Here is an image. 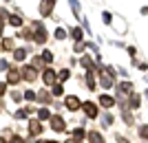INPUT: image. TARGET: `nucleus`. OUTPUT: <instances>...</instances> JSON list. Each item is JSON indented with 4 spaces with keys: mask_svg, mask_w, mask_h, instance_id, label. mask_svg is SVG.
<instances>
[{
    "mask_svg": "<svg viewBox=\"0 0 148 143\" xmlns=\"http://www.w3.org/2000/svg\"><path fill=\"white\" fill-rule=\"evenodd\" d=\"M64 106H66L69 110H77V108H80V99H77L75 95H69L66 99H64Z\"/></svg>",
    "mask_w": 148,
    "mask_h": 143,
    "instance_id": "f257e3e1",
    "label": "nucleus"
},
{
    "mask_svg": "<svg viewBox=\"0 0 148 143\" xmlns=\"http://www.w3.org/2000/svg\"><path fill=\"white\" fill-rule=\"evenodd\" d=\"M51 128H53L56 132H62L64 128H66V125H64V119L58 117V115H56V117H51Z\"/></svg>",
    "mask_w": 148,
    "mask_h": 143,
    "instance_id": "f03ea898",
    "label": "nucleus"
},
{
    "mask_svg": "<svg viewBox=\"0 0 148 143\" xmlns=\"http://www.w3.org/2000/svg\"><path fill=\"white\" fill-rule=\"evenodd\" d=\"M36 73H38V70L33 68V66H25V68H22V77H25L27 81H33V79H36V77H38Z\"/></svg>",
    "mask_w": 148,
    "mask_h": 143,
    "instance_id": "7ed1b4c3",
    "label": "nucleus"
},
{
    "mask_svg": "<svg viewBox=\"0 0 148 143\" xmlns=\"http://www.w3.org/2000/svg\"><path fill=\"white\" fill-rule=\"evenodd\" d=\"M20 79H22V75H20L16 68H11L9 73H7V81H9V84H18Z\"/></svg>",
    "mask_w": 148,
    "mask_h": 143,
    "instance_id": "20e7f679",
    "label": "nucleus"
},
{
    "mask_svg": "<svg viewBox=\"0 0 148 143\" xmlns=\"http://www.w3.org/2000/svg\"><path fill=\"white\" fill-rule=\"evenodd\" d=\"M84 112H86V117H91V119L97 117V108H95V104H91V101L84 104Z\"/></svg>",
    "mask_w": 148,
    "mask_h": 143,
    "instance_id": "39448f33",
    "label": "nucleus"
},
{
    "mask_svg": "<svg viewBox=\"0 0 148 143\" xmlns=\"http://www.w3.org/2000/svg\"><path fill=\"white\" fill-rule=\"evenodd\" d=\"M51 9H53V0H42V5H40V13H42V16H49Z\"/></svg>",
    "mask_w": 148,
    "mask_h": 143,
    "instance_id": "423d86ee",
    "label": "nucleus"
},
{
    "mask_svg": "<svg viewBox=\"0 0 148 143\" xmlns=\"http://www.w3.org/2000/svg\"><path fill=\"white\" fill-rule=\"evenodd\" d=\"M42 79H44V84H56V73H53L51 68H47L42 73Z\"/></svg>",
    "mask_w": 148,
    "mask_h": 143,
    "instance_id": "0eeeda50",
    "label": "nucleus"
},
{
    "mask_svg": "<svg viewBox=\"0 0 148 143\" xmlns=\"http://www.w3.org/2000/svg\"><path fill=\"white\" fill-rule=\"evenodd\" d=\"M99 104H102L104 108H113V106H115V99L108 97V95H102V97H99Z\"/></svg>",
    "mask_w": 148,
    "mask_h": 143,
    "instance_id": "6e6552de",
    "label": "nucleus"
},
{
    "mask_svg": "<svg viewBox=\"0 0 148 143\" xmlns=\"http://www.w3.org/2000/svg\"><path fill=\"white\" fill-rule=\"evenodd\" d=\"M29 132H31V134H40V132H42V125H40V121H31Z\"/></svg>",
    "mask_w": 148,
    "mask_h": 143,
    "instance_id": "1a4fd4ad",
    "label": "nucleus"
},
{
    "mask_svg": "<svg viewBox=\"0 0 148 143\" xmlns=\"http://www.w3.org/2000/svg\"><path fill=\"white\" fill-rule=\"evenodd\" d=\"M88 141L91 143H104V139H102V134H97V132H88Z\"/></svg>",
    "mask_w": 148,
    "mask_h": 143,
    "instance_id": "9d476101",
    "label": "nucleus"
},
{
    "mask_svg": "<svg viewBox=\"0 0 148 143\" xmlns=\"http://www.w3.org/2000/svg\"><path fill=\"white\" fill-rule=\"evenodd\" d=\"M86 84H88V88H91V90H95V73H86Z\"/></svg>",
    "mask_w": 148,
    "mask_h": 143,
    "instance_id": "9b49d317",
    "label": "nucleus"
},
{
    "mask_svg": "<svg viewBox=\"0 0 148 143\" xmlns=\"http://www.w3.org/2000/svg\"><path fill=\"white\" fill-rule=\"evenodd\" d=\"M99 81H102V86H104V88H111V86H113L111 75H102V77H99Z\"/></svg>",
    "mask_w": 148,
    "mask_h": 143,
    "instance_id": "f8f14e48",
    "label": "nucleus"
},
{
    "mask_svg": "<svg viewBox=\"0 0 148 143\" xmlns=\"http://www.w3.org/2000/svg\"><path fill=\"white\" fill-rule=\"evenodd\" d=\"M119 90H122V93H133V84H130V81H124V84H119Z\"/></svg>",
    "mask_w": 148,
    "mask_h": 143,
    "instance_id": "ddd939ff",
    "label": "nucleus"
},
{
    "mask_svg": "<svg viewBox=\"0 0 148 143\" xmlns=\"http://www.w3.org/2000/svg\"><path fill=\"white\" fill-rule=\"evenodd\" d=\"M13 57H16V60H25V57H27V51H25V49H16Z\"/></svg>",
    "mask_w": 148,
    "mask_h": 143,
    "instance_id": "4468645a",
    "label": "nucleus"
},
{
    "mask_svg": "<svg viewBox=\"0 0 148 143\" xmlns=\"http://www.w3.org/2000/svg\"><path fill=\"white\" fill-rule=\"evenodd\" d=\"M7 22H11L13 26H20V24H22V20H20L18 16H9V20H7Z\"/></svg>",
    "mask_w": 148,
    "mask_h": 143,
    "instance_id": "2eb2a0df",
    "label": "nucleus"
},
{
    "mask_svg": "<svg viewBox=\"0 0 148 143\" xmlns=\"http://www.w3.org/2000/svg\"><path fill=\"white\" fill-rule=\"evenodd\" d=\"M38 117H40V119H51V112L47 110V108H40V112H38Z\"/></svg>",
    "mask_w": 148,
    "mask_h": 143,
    "instance_id": "dca6fc26",
    "label": "nucleus"
},
{
    "mask_svg": "<svg viewBox=\"0 0 148 143\" xmlns=\"http://www.w3.org/2000/svg\"><path fill=\"white\" fill-rule=\"evenodd\" d=\"M71 33H73V37H75V40H77V42H80L82 37H84V33H82V29H73V31H71Z\"/></svg>",
    "mask_w": 148,
    "mask_h": 143,
    "instance_id": "f3484780",
    "label": "nucleus"
},
{
    "mask_svg": "<svg viewBox=\"0 0 148 143\" xmlns=\"http://www.w3.org/2000/svg\"><path fill=\"white\" fill-rule=\"evenodd\" d=\"M71 2V7H73V13H75V18H80V9H77V0H69Z\"/></svg>",
    "mask_w": 148,
    "mask_h": 143,
    "instance_id": "a211bd4d",
    "label": "nucleus"
},
{
    "mask_svg": "<svg viewBox=\"0 0 148 143\" xmlns=\"http://www.w3.org/2000/svg\"><path fill=\"white\" fill-rule=\"evenodd\" d=\"M137 106H139V97L133 95V97H130V108H137Z\"/></svg>",
    "mask_w": 148,
    "mask_h": 143,
    "instance_id": "6ab92c4d",
    "label": "nucleus"
},
{
    "mask_svg": "<svg viewBox=\"0 0 148 143\" xmlns=\"http://www.w3.org/2000/svg\"><path fill=\"white\" fill-rule=\"evenodd\" d=\"M82 66H86V68L91 70V68H93V62L88 60V57H82Z\"/></svg>",
    "mask_w": 148,
    "mask_h": 143,
    "instance_id": "aec40b11",
    "label": "nucleus"
},
{
    "mask_svg": "<svg viewBox=\"0 0 148 143\" xmlns=\"http://www.w3.org/2000/svg\"><path fill=\"white\" fill-rule=\"evenodd\" d=\"M73 134H75V141H82V137H84V130H82V128H77Z\"/></svg>",
    "mask_w": 148,
    "mask_h": 143,
    "instance_id": "412c9836",
    "label": "nucleus"
},
{
    "mask_svg": "<svg viewBox=\"0 0 148 143\" xmlns=\"http://www.w3.org/2000/svg\"><path fill=\"white\" fill-rule=\"evenodd\" d=\"M56 37H58V40H64V37H66V31H64V29H58V31H56Z\"/></svg>",
    "mask_w": 148,
    "mask_h": 143,
    "instance_id": "4be33fe9",
    "label": "nucleus"
},
{
    "mask_svg": "<svg viewBox=\"0 0 148 143\" xmlns=\"http://www.w3.org/2000/svg\"><path fill=\"white\" fill-rule=\"evenodd\" d=\"M42 60H44V62H51V60H53V53L44 51V53H42Z\"/></svg>",
    "mask_w": 148,
    "mask_h": 143,
    "instance_id": "5701e85b",
    "label": "nucleus"
},
{
    "mask_svg": "<svg viewBox=\"0 0 148 143\" xmlns=\"http://www.w3.org/2000/svg\"><path fill=\"white\" fill-rule=\"evenodd\" d=\"M58 77H60L62 81H64V79H69V70H66V68H64V70H60V73H58Z\"/></svg>",
    "mask_w": 148,
    "mask_h": 143,
    "instance_id": "b1692460",
    "label": "nucleus"
},
{
    "mask_svg": "<svg viewBox=\"0 0 148 143\" xmlns=\"http://www.w3.org/2000/svg\"><path fill=\"white\" fill-rule=\"evenodd\" d=\"M27 115H29V110H18L16 112V119H25Z\"/></svg>",
    "mask_w": 148,
    "mask_h": 143,
    "instance_id": "393cba45",
    "label": "nucleus"
},
{
    "mask_svg": "<svg viewBox=\"0 0 148 143\" xmlns=\"http://www.w3.org/2000/svg\"><path fill=\"white\" fill-rule=\"evenodd\" d=\"M139 134H142L144 139H148V125H142V128H139Z\"/></svg>",
    "mask_w": 148,
    "mask_h": 143,
    "instance_id": "a878e982",
    "label": "nucleus"
},
{
    "mask_svg": "<svg viewBox=\"0 0 148 143\" xmlns=\"http://www.w3.org/2000/svg\"><path fill=\"white\" fill-rule=\"evenodd\" d=\"M53 95H56V97L62 95V86H60V84H53Z\"/></svg>",
    "mask_w": 148,
    "mask_h": 143,
    "instance_id": "bb28decb",
    "label": "nucleus"
},
{
    "mask_svg": "<svg viewBox=\"0 0 148 143\" xmlns=\"http://www.w3.org/2000/svg\"><path fill=\"white\" fill-rule=\"evenodd\" d=\"M25 97H27V99H36V93H33V90H27V93H25Z\"/></svg>",
    "mask_w": 148,
    "mask_h": 143,
    "instance_id": "cd10ccee",
    "label": "nucleus"
},
{
    "mask_svg": "<svg viewBox=\"0 0 148 143\" xmlns=\"http://www.w3.org/2000/svg\"><path fill=\"white\" fill-rule=\"evenodd\" d=\"M113 123V117L111 115H104V125H111Z\"/></svg>",
    "mask_w": 148,
    "mask_h": 143,
    "instance_id": "c85d7f7f",
    "label": "nucleus"
},
{
    "mask_svg": "<svg viewBox=\"0 0 148 143\" xmlns=\"http://www.w3.org/2000/svg\"><path fill=\"white\" fill-rule=\"evenodd\" d=\"M9 143H25V139H22V137H11Z\"/></svg>",
    "mask_w": 148,
    "mask_h": 143,
    "instance_id": "c756f323",
    "label": "nucleus"
},
{
    "mask_svg": "<svg viewBox=\"0 0 148 143\" xmlns=\"http://www.w3.org/2000/svg\"><path fill=\"white\" fill-rule=\"evenodd\" d=\"M11 46H13V40H11V37H7V40H5V49H11Z\"/></svg>",
    "mask_w": 148,
    "mask_h": 143,
    "instance_id": "7c9ffc66",
    "label": "nucleus"
},
{
    "mask_svg": "<svg viewBox=\"0 0 148 143\" xmlns=\"http://www.w3.org/2000/svg\"><path fill=\"white\" fill-rule=\"evenodd\" d=\"M38 97H40V101H49V99H51V97H49V95H47V93H40V95H38Z\"/></svg>",
    "mask_w": 148,
    "mask_h": 143,
    "instance_id": "2f4dec72",
    "label": "nucleus"
},
{
    "mask_svg": "<svg viewBox=\"0 0 148 143\" xmlns=\"http://www.w3.org/2000/svg\"><path fill=\"white\" fill-rule=\"evenodd\" d=\"M102 18H104V22H111V20H113V16H111V13H104Z\"/></svg>",
    "mask_w": 148,
    "mask_h": 143,
    "instance_id": "473e14b6",
    "label": "nucleus"
},
{
    "mask_svg": "<svg viewBox=\"0 0 148 143\" xmlns=\"http://www.w3.org/2000/svg\"><path fill=\"white\" fill-rule=\"evenodd\" d=\"M5 90H7V84H0V97L5 95Z\"/></svg>",
    "mask_w": 148,
    "mask_h": 143,
    "instance_id": "72a5a7b5",
    "label": "nucleus"
},
{
    "mask_svg": "<svg viewBox=\"0 0 148 143\" xmlns=\"http://www.w3.org/2000/svg\"><path fill=\"white\" fill-rule=\"evenodd\" d=\"M66 143H77V141H75V139H69V141Z\"/></svg>",
    "mask_w": 148,
    "mask_h": 143,
    "instance_id": "f704fd0d",
    "label": "nucleus"
},
{
    "mask_svg": "<svg viewBox=\"0 0 148 143\" xmlns=\"http://www.w3.org/2000/svg\"><path fill=\"white\" fill-rule=\"evenodd\" d=\"M44 143H58V141H44Z\"/></svg>",
    "mask_w": 148,
    "mask_h": 143,
    "instance_id": "c9c22d12",
    "label": "nucleus"
},
{
    "mask_svg": "<svg viewBox=\"0 0 148 143\" xmlns=\"http://www.w3.org/2000/svg\"><path fill=\"white\" fill-rule=\"evenodd\" d=\"M0 31H2V20H0Z\"/></svg>",
    "mask_w": 148,
    "mask_h": 143,
    "instance_id": "e433bc0d",
    "label": "nucleus"
},
{
    "mask_svg": "<svg viewBox=\"0 0 148 143\" xmlns=\"http://www.w3.org/2000/svg\"><path fill=\"white\" fill-rule=\"evenodd\" d=\"M0 143H7V141H5V139H0Z\"/></svg>",
    "mask_w": 148,
    "mask_h": 143,
    "instance_id": "4c0bfd02",
    "label": "nucleus"
},
{
    "mask_svg": "<svg viewBox=\"0 0 148 143\" xmlns=\"http://www.w3.org/2000/svg\"><path fill=\"white\" fill-rule=\"evenodd\" d=\"M38 143H44V141H38Z\"/></svg>",
    "mask_w": 148,
    "mask_h": 143,
    "instance_id": "58836bf2",
    "label": "nucleus"
}]
</instances>
